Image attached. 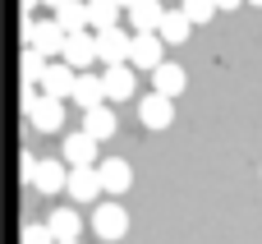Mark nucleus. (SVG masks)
<instances>
[{"instance_id":"17","label":"nucleus","mask_w":262,"mask_h":244,"mask_svg":"<svg viewBox=\"0 0 262 244\" xmlns=\"http://www.w3.org/2000/svg\"><path fill=\"white\" fill-rule=\"evenodd\" d=\"M69 97H74L83 111H92V106H101V101H106V97H101V78H97V74H74Z\"/></svg>"},{"instance_id":"2","label":"nucleus","mask_w":262,"mask_h":244,"mask_svg":"<svg viewBox=\"0 0 262 244\" xmlns=\"http://www.w3.org/2000/svg\"><path fill=\"white\" fill-rule=\"evenodd\" d=\"M60 60L74 69V74H88V65L97 60V37L83 28V32H69L64 37V51H60Z\"/></svg>"},{"instance_id":"11","label":"nucleus","mask_w":262,"mask_h":244,"mask_svg":"<svg viewBox=\"0 0 262 244\" xmlns=\"http://www.w3.org/2000/svg\"><path fill=\"white\" fill-rule=\"evenodd\" d=\"M37 88H41V97H55V101H64V97H69V88H74V69H69L64 60H55V65H46V69H41Z\"/></svg>"},{"instance_id":"4","label":"nucleus","mask_w":262,"mask_h":244,"mask_svg":"<svg viewBox=\"0 0 262 244\" xmlns=\"http://www.w3.org/2000/svg\"><path fill=\"white\" fill-rule=\"evenodd\" d=\"M28 51H37L41 60L64 51V32L55 28V18H37V23H28Z\"/></svg>"},{"instance_id":"25","label":"nucleus","mask_w":262,"mask_h":244,"mask_svg":"<svg viewBox=\"0 0 262 244\" xmlns=\"http://www.w3.org/2000/svg\"><path fill=\"white\" fill-rule=\"evenodd\" d=\"M212 5H216V9H235L239 0H212Z\"/></svg>"},{"instance_id":"27","label":"nucleus","mask_w":262,"mask_h":244,"mask_svg":"<svg viewBox=\"0 0 262 244\" xmlns=\"http://www.w3.org/2000/svg\"><path fill=\"white\" fill-rule=\"evenodd\" d=\"M115 5H120V9H129V5H138V0H115Z\"/></svg>"},{"instance_id":"3","label":"nucleus","mask_w":262,"mask_h":244,"mask_svg":"<svg viewBox=\"0 0 262 244\" xmlns=\"http://www.w3.org/2000/svg\"><path fill=\"white\" fill-rule=\"evenodd\" d=\"M161 60H166V55H161V37H157V32H134V37H129V60H124L129 69H147V74H152Z\"/></svg>"},{"instance_id":"10","label":"nucleus","mask_w":262,"mask_h":244,"mask_svg":"<svg viewBox=\"0 0 262 244\" xmlns=\"http://www.w3.org/2000/svg\"><path fill=\"white\" fill-rule=\"evenodd\" d=\"M64 194H69L74 203H97V198H101L97 171H92V166H74V171L64 175Z\"/></svg>"},{"instance_id":"15","label":"nucleus","mask_w":262,"mask_h":244,"mask_svg":"<svg viewBox=\"0 0 262 244\" xmlns=\"http://www.w3.org/2000/svg\"><path fill=\"white\" fill-rule=\"evenodd\" d=\"M46 231H51V240H55V244H64V240H78L83 221H78L74 208H55V212L46 217Z\"/></svg>"},{"instance_id":"16","label":"nucleus","mask_w":262,"mask_h":244,"mask_svg":"<svg viewBox=\"0 0 262 244\" xmlns=\"http://www.w3.org/2000/svg\"><path fill=\"white\" fill-rule=\"evenodd\" d=\"M157 37H161V46H180V42H189V18H184L180 9H161Z\"/></svg>"},{"instance_id":"28","label":"nucleus","mask_w":262,"mask_h":244,"mask_svg":"<svg viewBox=\"0 0 262 244\" xmlns=\"http://www.w3.org/2000/svg\"><path fill=\"white\" fill-rule=\"evenodd\" d=\"M64 244H83V240H64Z\"/></svg>"},{"instance_id":"12","label":"nucleus","mask_w":262,"mask_h":244,"mask_svg":"<svg viewBox=\"0 0 262 244\" xmlns=\"http://www.w3.org/2000/svg\"><path fill=\"white\" fill-rule=\"evenodd\" d=\"M134 83H138V78H134L129 65H111V69L101 74V97H106V101H129V97H134Z\"/></svg>"},{"instance_id":"5","label":"nucleus","mask_w":262,"mask_h":244,"mask_svg":"<svg viewBox=\"0 0 262 244\" xmlns=\"http://www.w3.org/2000/svg\"><path fill=\"white\" fill-rule=\"evenodd\" d=\"M64 175H69V166H64V161H51V157L28 161V180H32V189H37V194H60V189H64Z\"/></svg>"},{"instance_id":"23","label":"nucleus","mask_w":262,"mask_h":244,"mask_svg":"<svg viewBox=\"0 0 262 244\" xmlns=\"http://www.w3.org/2000/svg\"><path fill=\"white\" fill-rule=\"evenodd\" d=\"M23 244H55V240H51L46 221H28V226H23Z\"/></svg>"},{"instance_id":"6","label":"nucleus","mask_w":262,"mask_h":244,"mask_svg":"<svg viewBox=\"0 0 262 244\" xmlns=\"http://www.w3.org/2000/svg\"><path fill=\"white\" fill-rule=\"evenodd\" d=\"M92 226H97L101 240H124V231H129V212H124L120 203H97V208H92Z\"/></svg>"},{"instance_id":"18","label":"nucleus","mask_w":262,"mask_h":244,"mask_svg":"<svg viewBox=\"0 0 262 244\" xmlns=\"http://www.w3.org/2000/svg\"><path fill=\"white\" fill-rule=\"evenodd\" d=\"M64 161L69 166H92L97 161V143L78 129V134H64Z\"/></svg>"},{"instance_id":"30","label":"nucleus","mask_w":262,"mask_h":244,"mask_svg":"<svg viewBox=\"0 0 262 244\" xmlns=\"http://www.w3.org/2000/svg\"><path fill=\"white\" fill-rule=\"evenodd\" d=\"M258 175H262V171H258Z\"/></svg>"},{"instance_id":"19","label":"nucleus","mask_w":262,"mask_h":244,"mask_svg":"<svg viewBox=\"0 0 262 244\" xmlns=\"http://www.w3.org/2000/svg\"><path fill=\"white\" fill-rule=\"evenodd\" d=\"M88 5V32H106L120 23V5L115 0H83Z\"/></svg>"},{"instance_id":"1","label":"nucleus","mask_w":262,"mask_h":244,"mask_svg":"<svg viewBox=\"0 0 262 244\" xmlns=\"http://www.w3.org/2000/svg\"><path fill=\"white\" fill-rule=\"evenodd\" d=\"M92 171H97V185H101V194H115V198H124V194L134 189V166H129L124 157H101Z\"/></svg>"},{"instance_id":"8","label":"nucleus","mask_w":262,"mask_h":244,"mask_svg":"<svg viewBox=\"0 0 262 244\" xmlns=\"http://www.w3.org/2000/svg\"><path fill=\"white\" fill-rule=\"evenodd\" d=\"M28 115H32V129L55 134L64 125V101H55V97H28Z\"/></svg>"},{"instance_id":"7","label":"nucleus","mask_w":262,"mask_h":244,"mask_svg":"<svg viewBox=\"0 0 262 244\" xmlns=\"http://www.w3.org/2000/svg\"><path fill=\"white\" fill-rule=\"evenodd\" d=\"M92 37H97V60H106V69L129 60V37H134V32H124V28H106V32H92Z\"/></svg>"},{"instance_id":"14","label":"nucleus","mask_w":262,"mask_h":244,"mask_svg":"<svg viewBox=\"0 0 262 244\" xmlns=\"http://www.w3.org/2000/svg\"><path fill=\"white\" fill-rule=\"evenodd\" d=\"M120 129V120H115V111L101 101V106H92V111H83V134L92 138V143H101V138H111Z\"/></svg>"},{"instance_id":"26","label":"nucleus","mask_w":262,"mask_h":244,"mask_svg":"<svg viewBox=\"0 0 262 244\" xmlns=\"http://www.w3.org/2000/svg\"><path fill=\"white\" fill-rule=\"evenodd\" d=\"M37 5H51V9H60V5H69V0H37Z\"/></svg>"},{"instance_id":"9","label":"nucleus","mask_w":262,"mask_h":244,"mask_svg":"<svg viewBox=\"0 0 262 244\" xmlns=\"http://www.w3.org/2000/svg\"><path fill=\"white\" fill-rule=\"evenodd\" d=\"M184 65H175V60H161L157 69H152V92L157 97H166V101H175L180 92H184Z\"/></svg>"},{"instance_id":"29","label":"nucleus","mask_w":262,"mask_h":244,"mask_svg":"<svg viewBox=\"0 0 262 244\" xmlns=\"http://www.w3.org/2000/svg\"><path fill=\"white\" fill-rule=\"evenodd\" d=\"M249 5H262V0H249Z\"/></svg>"},{"instance_id":"21","label":"nucleus","mask_w":262,"mask_h":244,"mask_svg":"<svg viewBox=\"0 0 262 244\" xmlns=\"http://www.w3.org/2000/svg\"><path fill=\"white\" fill-rule=\"evenodd\" d=\"M129 23H134V32H157V23H161V0H138V5H129Z\"/></svg>"},{"instance_id":"20","label":"nucleus","mask_w":262,"mask_h":244,"mask_svg":"<svg viewBox=\"0 0 262 244\" xmlns=\"http://www.w3.org/2000/svg\"><path fill=\"white\" fill-rule=\"evenodd\" d=\"M55 28H60L64 37H69V32H83V28H88V5H83V0L60 5V9H55Z\"/></svg>"},{"instance_id":"22","label":"nucleus","mask_w":262,"mask_h":244,"mask_svg":"<svg viewBox=\"0 0 262 244\" xmlns=\"http://www.w3.org/2000/svg\"><path fill=\"white\" fill-rule=\"evenodd\" d=\"M180 14H184L189 28H193V23H212V18H216V5H212V0H180Z\"/></svg>"},{"instance_id":"24","label":"nucleus","mask_w":262,"mask_h":244,"mask_svg":"<svg viewBox=\"0 0 262 244\" xmlns=\"http://www.w3.org/2000/svg\"><path fill=\"white\" fill-rule=\"evenodd\" d=\"M41 69H46V60H41V55H37V51H23V74H28V78H32V83H37V78H41Z\"/></svg>"},{"instance_id":"13","label":"nucleus","mask_w":262,"mask_h":244,"mask_svg":"<svg viewBox=\"0 0 262 244\" xmlns=\"http://www.w3.org/2000/svg\"><path fill=\"white\" fill-rule=\"evenodd\" d=\"M138 120H143L147 129H170V125H175V101H166V97L147 92V97L138 101Z\"/></svg>"}]
</instances>
